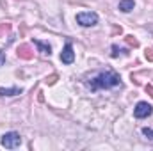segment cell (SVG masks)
<instances>
[{"instance_id": "8992f818", "label": "cell", "mask_w": 153, "mask_h": 151, "mask_svg": "<svg viewBox=\"0 0 153 151\" xmlns=\"http://www.w3.org/2000/svg\"><path fill=\"white\" fill-rule=\"evenodd\" d=\"M32 50H30V46L29 44H22L20 48H18V57L20 59H25V61H30L32 59Z\"/></svg>"}, {"instance_id": "9c48e42d", "label": "cell", "mask_w": 153, "mask_h": 151, "mask_svg": "<svg viewBox=\"0 0 153 151\" xmlns=\"http://www.w3.org/2000/svg\"><path fill=\"white\" fill-rule=\"evenodd\" d=\"M134 7H135V2H134V0H119V11L130 13Z\"/></svg>"}, {"instance_id": "9a60e30c", "label": "cell", "mask_w": 153, "mask_h": 151, "mask_svg": "<svg viewBox=\"0 0 153 151\" xmlns=\"http://www.w3.org/2000/svg\"><path fill=\"white\" fill-rule=\"evenodd\" d=\"M4 62H5V53H4V52L0 50V66H2Z\"/></svg>"}, {"instance_id": "7a4b0ae2", "label": "cell", "mask_w": 153, "mask_h": 151, "mask_svg": "<svg viewBox=\"0 0 153 151\" xmlns=\"http://www.w3.org/2000/svg\"><path fill=\"white\" fill-rule=\"evenodd\" d=\"M0 144H2L4 148H7V150H14V148H20V144H22V137H20L18 132H7V133L2 135Z\"/></svg>"}, {"instance_id": "3957f363", "label": "cell", "mask_w": 153, "mask_h": 151, "mask_svg": "<svg viewBox=\"0 0 153 151\" xmlns=\"http://www.w3.org/2000/svg\"><path fill=\"white\" fill-rule=\"evenodd\" d=\"M76 23L82 25V27H94L98 23V14L96 13H91V11L78 13L76 14Z\"/></svg>"}, {"instance_id": "52a82bcc", "label": "cell", "mask_w": 153, "mask_h": 151, "mask_svg": "<svg viewBox=\"0 0 153 151\" xmlns=\"http://www.w3.org/2000/svg\"><path fill=\"white\" fill-rule=\"evenodd\" d=\"M23 91L20 89V87H0V96H18V94H22Z\"/></svg>"}, {"instance_id": "2e32d148", "label": "cell", "mask_w": 153, "mask_h": 151, "mask_svg": "<svg viewBox=\"0 0 153 151\" xmlns=\"http://www.w3.org/2000/svg\"><path fill=\"white\" fill-rule=\"evenodd\" d=\"M146 91H148V93L153 96V87H152V85H146Z\"/></svg>"}, {"instance_id": "277c9868", "label": "cell", "mask_w": 153, "mask_h": 151, "mask_svg": "<svg viewBox=\"0 0 153 151\" xmlns=\"http://www.w3.org/2000/svg\"><path fill=\"white\" fill-rule=\"evenodd\" d=\"M152 114H153V107L150 103H146V101H139L135 105V109H134V115L137 119H144V117H148Z\"/></svg>"}, {"instance_id": "30bf717a", "label": "cell", "mask_w": 153, "mask_h": 151, "mask_svg": "<svg viewBox=\"0 0 153 151\" xmlns=\"http://www.w3.org/2000/svg\"><path fill=\"white\" fill-rule=\"evenodd\" d=\"M126 43H128L130 46H139V41L134 38V36H126Z\"/></svg>"}, {"instance_id": "6da1fadb", "label": "cell", "mask_w": 153, "mask_h": 151, "mask_svg": "<svg viewBox=\"0 0 153 151\" xmlns=\"http://www.w3.org/2000/svg\"><path fill=\"white\" fill-rule=\"evenodd\" d=\"M121 85V76L117 75L116 71H100L96 75H93L87 80V87L94 93L100 89H112Z\"/></svg>"}, {"instance_id": "ba28073f", "label": "cell", "mask_w": 153, "mask_h": 151, "mask_svg": "<svg viewBox=\"0 0 153 151\" xmlns=\"http://www.w3.org/2000/svg\"><path fill=\"white\" fill-rule=\"evenodd\" d=\"M34 44L39 48V52L43 53V55H50L52 53V46L48 44V43H43V41H38V39H34Z\"/></svg>"}, {"instance_id": "5bb4252c", "label": "cell", "mask_w": 153, "mask_h": 151, "mask_svg": "<svg viewBox=\"0 0 153 151\" xmlns=\"http://www.w3.org/2000/svg\"><path fill=\"white\" fill-rule=\"evenodd\" d=\"M146 59L148 61H153V50L150 48V50H146Z\"/></svg>"}, {"instance_id": "8fae6325", "label": "cell", "mask_w": 153, "mask_h": 151, "mask_svg": "<svg viewBox=\"0 0 153 151\" xmlns=\"http://www.w3.org/2000/svg\"><path fill=\"white\" fill-rule=\"evenodd\" d=\"M143 135H146L148 139H153V128H143Z\"/></svg>"}, {"instance_id": "4fadbf2b", "label": "cell", "mask_w": 153, "mask_h": 151, "mask_svg": "<svg viewBox=\"0 0 153 151\" xmlns=\"http://www.w3.org/2000/svg\"><path fill=\"white\" fill-rule=\"evenodd\" d=\"M55 80H57V75H52L50 78H46V84H50V85H52V84H55Z\"/></svg>"}, {"instance_id": "5b68a950", "label": "cell", "mask_w": 153, "mask_h": 151, "mask_svg": "<svg viewBox=\"0 0 153 151\" xmlns=\"http://www.w3.org/2000/svg\"><path fill=\"white\" fill-rule=\"evenodd\" d=\"M61 61H62V64H71L75 61V52H73L71 43H66L64 44V48L61 52Z\"/></svg>"}, {"instance_id": "7c38bea8", "label": "cell", "mask_w": 153, "mask_h": 151, "mask_svg": "<svg viewBox=\"0 0 153 151\" xmlns=\"http://www.w3.org/2000/svg\"><path fill=\"white\" fill-rule=\"evenodd\" d=\"M119 55V48H117V44H112V57H117Z\"/></svg>"}]
</instances>
